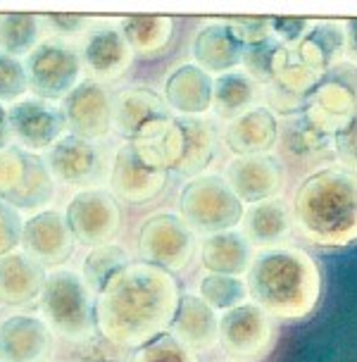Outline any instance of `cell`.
<instances>
[{"label":"cell","mask_w":357,"mask_h":362,"mask_svg":"<svg viewBox=\"0 0 357 362\" xmlns=\"http://www.w3.org/2000/svg\"><path fill=\"white\" fill-rule=\"evenodd\" d=\"M62 115L71 136L103 141L115 127V100L100 81H81L62 100Z\"/></svg>","instance_id":"obj_17"},{"label":"cell","mask_w":357,"mask_h":362,"mask_svg":"<svg viewBox=\"0 0 357 362\" xmlns=\"http://www.w3.org/2000/svg\"><path fill=\"white\" fill-rule=\"evenodd\" d=\"M172 119L165 98L151 88H124L115 98V129L127 141H160Z\"/></svg>","instance_id":"obj_15"},{"label":"cell","mask_w":357,"mask_h":362,"mask_svg":"<svg viewBox=\"0 0 357 362\" xmlns=\"http://www.w3.org/2000/svg\"><path fill=\"white\" fill-rule=\"evenodd\" d=\"M245 45L233 36L226 22H207L193 38V57L207 74L222 76L241 64Z\"/></svg>","instance_id":"obj_25"},{"label":"cell","mask_w":357,"mask_h":362,"mask_svg":"<svg viewBox=\"0 0 357 362\" xmlns=\"http://www.w3.org/2000/svg\"><path fill=\"white\" fill-rule=\"evenodd\" d=\"M281 50H283V45L279 43L274 36L267 38V41H262V43L245 45L243 60H241L243 72L248 74L255 83H264V86H269L271 79H274Z\"/></svg>","instance_id":"obj_36"},{"label":"cell","mask_w":357,"mask_h":362,"mask_svg":"<svg viewBox=\"0 0 357 362\" xmlns=\"http://www.w3.org/2000/svg\"><path fill=\"white\" fill-rule=\"evenodd\" d=\"M172 336L193 353L210 351L219 344V317L200 296H181L172 322Z\"/></svg>","instance_id":"obj_26"},{"label":"cell","mask_w":357,"mask_h":362,"mask_svg":"<svg viewBox=\"0 0 357 362\" xmlns=\"http://www.w3.org/2000/svg\"><path fill=\"white\" fill-rule=\"evenodd\" d=\"M198 248L196 231L188 226L179 215H155L146 219L139 234V250L143 262L167 272L184 269L193 260Z\"/></svg>","instance_id":"obj_13"},{"label":"cell","mask_w":357,"mask_h":362,"mask_svg":"<svg viewBox=\"0 0 357 362\" xmlns=\"http://www.w3.org/2000/svg\"><path fill=\"white\" fill-rule=\"evenodd\" d=\"M214 79L198 64H181L165 81V103L179 117H203L212 110Z\"/></svg>","instance_id":"obj_23"},{"label":"cell","mask_w":357,"mask_h":362,"mask_svg":"<svg viewBox=\"0 0 357 362\" xmlns=\"http://www.w3.org/2000/svg\"><path fill=\"white\" fill-rule=\"evenodd\" d=\"M259 83L250 79L243 69H233L222 76H214V93H212V107L219 117L236 119L243 112L257 107L255 103L259 98Z\"/></svg>","instance_id":"obj_32"},{"label":"cell","mask_w":357,"mask_h":362,"mask_svg":"<svg viewBox=\"0 0 357 362\" xmlns=\"http://www.w3.org/2000/svg\"><path fill=\"white\" fill-rule=\"evenodd\" d=\"M315 19H288V17H276L271 19V36L276 38L283 48H295L298 43H303L305 38L312 34Z\"/></svg>","instance_id":"obj_40"},{"label":"cell","mask_w":357,"mask_h":362,"mask_svg":"<svg viewBox=\"0 0 357 362\" xmlns=\"http://www.w3.org/2000/svg\"><path fill=\"white\" fill-rule=\"evenodd\" d=\"M293 231V215L283 198H269L255 203L243 215V234L250 238L252 245H281Z\"/></svg>","instance_id":"obj_30"},{"label":"cell","mask_w":357,"mask_h":362,"mask_svg":"<svg viewBox=\"0 0 357 362\" xmlns=\"http://www.w3.org/2000/svg\"><path fill=\"white\" fill-rule=\"evenodd\" d=\"M41 315L48 329L74 344L93 341L95 298L81 274L71 269H55L45 274L41 293Z\"/></svg>","instance_id":"obj_5"},{"label":"cell","mask_w":357,"mask_h":362,"mask_svg":"<svg viewBox=\"0 0 357 362\" xmlns=\"http://www.w3.org/2000/svg\"><path fill=\"white\" fill-rule=\"evenodd\" d=\"M50 353V332L41 317L19 313L0 325V362H43Z\"/></svg>","instance_id":"obj_22"},{"label":"cell","mask_w":357,"mask_h":362,"mask_svg":"<svg viewBox=\"0 0 357 362\" xmlns=\"http://www.w3.org/2000/svg\"><path fill=\"white\" fill-rule=\"evenodd\" d=\"M248 293L271 320L300 322L322 298V269L308 250L298 245L262 248L248 269Z\"/></svg>","instance_id":"obj_2"},{"label":"cell","mask_w":357,"mask_h":362,"mask_svg":"<svg viewBox=\"0 0 357 362\" xmlns=\"http://www.w3.org/2000/svg\"><path fill=\"white\" fill-rule=\"evenodd\" d=\"M224 139L226 146L236 155H267L279 139V122L274 117V110L257 105L243 112L241 117L229 122Z\"/></svg>","instance_id":"obj_28"},{"label":"cell","mask_w":357,"mask_h":362,"mask_svg":"<svg viewBox=\"0 0 357 362\" xmlns=\"http://www.w3.org/2000/svg\"><path fill=\"white\" fill-rule=\"evenodd\" d=\"M334 153L346 170L357 174V115L334 136Z\"/></svg>","instance_id":"obj_42"},{"label":"cell","mask_w":357,"mask_h":362,"mask_svg":"<svg viewBox=\"0 0 357 362\" xmlns=\"http://www.w3.org/2000/svg\"><path fill=\"white\" fill-rule=\"evenodd\" d=\"M179 300V281L172 272L131 262L95 296V329L110 346L139 351L172 329Z\"/></svg>","instance_id":"obj_1"},{"label":"cell","mask_w":357,"mask_h":362,"mask_svg":"<svg viewBox=\"0 0 357 362\" xmlns=\"http://www.w3.org/2000/svg\"><path fill=\"white\" fill-rule=\"evenodd\" d=\"M81 55L62 41H43L27 60L29 88L41 100H64L81 83Z\"/></svg>","instance_id":"obj_12"},{"label":"cell","mask_w":357,"mask_h":362,"mask_svg":"<svg viewBox=\"0 0 357 362\" xmlns=\"http://www.w3.org/2000/svg\"><path fill=\"white\" fill-rule=\"evenodd\" d=\"M117 27L131 45L134 55L158 57L172 41L174 19L165 15H134L122 17Z\"/></svg>","instance_id":"obj_31"},{"label":"cell","mask_w":357,"mask_h":362,"mask_svg":"<svg viewBox=\"0 0 357 362\" xmlns=\"http://www.w3.org/2000/svg\"><path fill=\"white\" fill-rule=\"evenodd\" d=\"M245 208L219 174H200L181 191L179 217L196 234H219L243 222Z\"/></svg>","instance_id":"obj_7"},{"label":"cell","mask_w":357,"mask_h":362,"mask_svg":"<svg viewBox=\"0 0 357 362\" xmlns=\"http://www.w3.org/2000/svg\"><path fill=\"white\" fill-rule=\"evenodd\" d=\"M10 139H12V132H10V112H8V107H5L3 103H0V151H3V148H8Z\"/></svg>","instance_id":"obj_45"},{"label":"cell","mask_w":357,"mask_h":362,"mask_svg":"<svg viewBox=\"0 0 357 362\" xmlns=\"http://www.w3.org/2000/svg\"><path fill=\"white\" fill-rule=\"evenodd\" d=\"M83 64L95 79H119L131 67L134 50L119 27L93 29L83 41Z\"/></svg>","instance_id":"obj_24"},{"label":"cell","mask_w":357,"mask_h":362,"mask_svg":"<svg viewBox=\"0 0 357 362\" xmlns=\"http://www.w3.org/2000/svg\"><path fill=\"white\" fill-rule=\"evenodd\" d=\"M200 257L210 274L241 276L248 274L250 264L255 260V248L243 231L229 229L205 236L200 243Z\"/></svg>","instance_id":"obj_29"},{"label":"cell","mask_w":357,"mask_h":362,"mask_svg":"<svg viewBox=\"0 0 357 362\" xmlns=\"http://www.w3.org/2000/svg\"><path fill=\"white\" fill-rule=\"evenodd\" d=\"M10 112V132L17 139L19 148L29 153L50 151L57 141L64 139V115L50 100L24 98L8 107Z\"/></svg>","instance_id":"obj_18"},{"label":"cell","mask_w":357,"mask_h":362,"mask_svg":"<svg viewBox=\"0 0 357 362\" xmlns=\"http://www.w3.org/2000/svg\"><path fill=\"white\" fill-rule=\"evenodd\" d=\"M274 322L255 303H241L219 317V344L233 360H262L274 346Z\"/></svg>","instance_id":"obj_11"},{"label":"cell","mask_w":357,"mask_h":362,"mask_svg":"<svg viewBox=\"0 0 357 362\" xmlns=\"http://www.w3.org/2000/svg\"><path fill=\"white\" fill-rule=\"evenodd\" d=\"M45 22L60 34H76L88 27V19L83 15H45Z\"/></svg>","instance_id":"obj_43"},{"label":"cell","mask_w":357,"mask_h":362,"mask_svg":"<svg viewBox=\"0 0 357 362\" xmlns=\"http://www.w3.org/2000/svg\"><path fill=\"white\" fill-rule=\"evenodd\" d=\"M22 248L38 267H57L74 253V234L62 212L43 210L24 222Z\"/></svg>","instance_id":"obj_19"},{"label":"cell","mask_w":357,"mask_h":362,"mask_svg":"<svg viewBox=\"0 0 357 362\" xmlns=\"http://www.w3.org/2000/svg\"><path fill=\"white\" fill-rule=\"evenodd\" d=\"M303 115L322 134L334 139L357 115V62L341 60L329 67L310 93Z\"/></svg>","instance_id":"obj_9"},{"label":"cell","mask_w":357,"mask_h":362,"mask_svg":"<svg viewBox=\"0 0 357 362\" xmlns=\"http://www.w3.org/2000/svg\"><path fill=\"white\" fill-rule=\"evenodd\" d=\"M160 148L172 172L196 179L214 158L217 127L207 117H174Z\"/></svg>","instance_id":"obj_10"},{"label":"cell","mask_w":357,"mask_h":362,"mask_svg":"<svg viewBox=\"0 0 357 362\" xmlns=\"http://www.w3.org/2000/svg\"><path fill=\"white\" fill-rule=\"evenodd\" d=\"M224 179L243 205L276 198L281 189V170L269 155H236L226 163Z\"/></svg>","instance_id":"obj_21"},{"label":"cell","mask_w":357,"mask_h":362,"mask_svg":"<svg viewBox=\"0 0 357 362\" xmlns=\"http://www.w3.org/2000/svg\"><path fill=\"white\" fill-rule=\"evenodd\" d=\"M279 155L293 170H312L334 151V139L322 134L303 112L291 115L279 124Z\"/></svg>","instance_id":"obj_20"},{"label":"cell","mask_w":357,"mask_h":362,"mask_svg":"<svg viewBox=\"0 0 357 362\" xmlns=\"http://www.w3.org/2000/svg\"><path fill=\"white\" fill-rule=\"evenodd\" d=\"M74 238L86 245H107L122 231V210L117 198L110 191L86 189L74 193L64 212Z\"/></svg>","instance_id":"obj_14"},{"label":"cell","mask_w":357,"mask_h":362,"mask_svg":"<svg viewBox=\"0 0 357 362\" xmlns=\"http://www.w3.org/2000/svg\"><path fill=\"white\" fill-rule=\"evenodd\" d=\"M131 362H200V360L191 348L179 344L174 336L165 334L160 339L151 341L148 346L139 348L131 355Z\"/></svg>","instance_id":"obj_37"},{"label":"cell","mask_w":357,"mask_h":362,"mask_svg":"<svg viewBox=\"0 0 357 362\" xmlns=\"http://www.w3.org/2000/svg\"><path fill=\"white\" fill-rule=\"evenodd\" d=\"M343 29H346V53L357 57V19L343 22Z\"/></svg>","instance_id":"obj_44"},{"label":"cell","mask_w":357,"mask_h":362,"mask_svg":"<svg viewBox=\"0 0 357 362\" xmlns=\"http://www.w3.org/2000/svg\"><path fill=\"white\" fill-rule=\"evenodd\" d=\"M293 226L305 241L322 248H343L357 241V174L346 167L312 172L298 186Z\"/></svg>","instance_id":"obj_3"},{"label":"cell","mask_w":357,"mask_h":362,"mask_svg":"<svg viewBox=\"0 0 357 362\" xmlns=\"http://www.w3.org/2000/svg\"><path fill=\"white\" fill-rule=\"evenodd\" d=\"M41 36V19L36 15L0 17V50L12 57L31 55Z\"/></svg>","instance_id":"obj_34"},{"label":"cell","mask_w":357,"mask_h":362,"mask_svg":"<svg viewBox=\"0 0 357 362\" xmlns=\"http://www.w3.org/2000/svg\"><path fill=\"white\" fill-rule=\"evenodd\" d=\"M198 296L203 298L212 310H226L241 305L248 298V284L241 276L229 274H205L198 284Z\"/></svg>","instance_id":"obj_35"},{"label":"cell","mask_w":357,"mask_h":362,"mask_svg":"<svg viewBox=\"0 0 357 362\" xmlns=\"http://www.w3.org/2000/svg\"><path fill=\"white\" fill-rule=\"evenodd\" d=\"M29 88L27 64L0 50V103H19Z\"/></svg>","instance_id":"obj_38"},{"label":"cell","mask_w":357,"mask_h":362,"mask_svg":"<svg viewBox=\"0 0 357 362\" xmlns=\"http://www.w3.org/2000/svg\"><path fill=\"white\" fill-rule=\"evenodd\" d=\"M233 36L243 45H255L271 38V19H226Z\"/></svg>","instance_id":"obj_41"},{"label":"cell","mask_w":357,"mask_h":362,"mask_svg":"<svg viewBox=\"0 0 357 362\" xmlns=\"http://www.w3.org/2000/svg\"><path fill=\"white\" fill-rule=\"evenodd\" d=\"M346 29L343 22H317L312 34L295 48H283L279 55L274 79L269 83V100L276 110L293 112L308 103L322 76L343 60Z\"/></svg>","instance_id":"obj_4"},{"label":"cell","mask_w":357,"mask_h":362,"mask_svg":"<svg viewBox=\"0 0 357 362\" xmlns=\"http://www.w3.org/2000/svg\"><path fill=\"white\" fill-rule=\"evenodd\" d=\"M24 222L27 219H22V212L0 200V257L15 253L17 245H22Z\"/></svg>","instance_id":"obj_39"},{"label":"cell","mask_w":357,"mask_h":362,"mask_svg":"<svg viewBox=\"0 0 357 362\" xmlns=\"http://www.w3.org/2000/svg\"><path fill=\"white\" fill-rule=\"evenodd\" d=\"M127 264H131V260H129V253L122 245L117 243L98 245V248H90L88 255L83 257L81 276L86 281V286L90 288V293L98 296L103 286L112 279L117 272L124 269Z\"/></svg>","instance_id":"obj_33"},{"label":"cell","mask_w":357,"mask_h":362,"mask_svg":"<svg viewBox=\"0 0 357 362\" xmlns=\"http://www.w3.org/2000/svg\"><path fill=\"white\" fill-rule=\"evenodd\" d=\"M53 179L62 181L74 189H93L107 174L105 153L95 141L79 139V136H64L45 155Z\"/></svg>","instance_id":"obj_16"},{"label":"cell","mask_w":357,"mask_h":362,"mask_svg":"<svg viewBox=\"0 0 357 362\" xmlns=\"http://www.w3.org/2000/svg\"><path fill=\"white\" fill-rule=\"evenodd\" d=\"M45 274L24 253L0 257V303L8 308H31L41 300Z\"/></svg>","instance_id":"obj_27"},{"label":"cell","mask_w":357,"mask_h":362,"mask_svg":"<svg viewBox=\"0 0 357 362\" xmlns=\"http://www.w3.org/2000/svg\"><path fill=\"white\" fill-rule=\"evenodd\" d=\"M55 198V179L36 153L19 146L0 151V200L17 210H41Z\"/></svg>","instance_id":"obj_8"},{"label":"cell","mask_w":357,"mask_h":362,"mask_svg":"<svg viewBox=\"0 0 357 362\" xmlns=\"http://www.w3.org/2000/svg\"><path fill=\"white\" fill-rule=\"evenodd\" d=\"M167 160L160 141H124L115 153L110 189L124 203L143 205L162 193L167 184Z\"/></svg>","instance_id":"obj_6"}]
</instances>
